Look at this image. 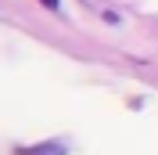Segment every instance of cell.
Returning <instances> with one entry per match:
<instances>
[{"label": "cell", "instance_id": "1", "mask_svg": "<svg viewBox=\"0 0 158 155\" xmlns=\"http://www.w3.org/2000/svg\"><path fill=\"white\" fill-rule=\"evenodd\" d=\"M18 155H65V144L50 141V144H40V148H18Z\"/></svg>", "mask_w": 158, "mask_h": 155}, {"label": "cell", "instance_id": "2", "mask_svg": "<svg viewBox=\"0 0 158 155\" xmlns=\"http://www.w3.org/2000/svg\"><path fill=\"white\" fill-rule=\"evenodd\" d=\"M40 4H43V7H50V11L58 7V0H40Z\"/></svg>", "mask_w": 158, "mask_h": 155}]
</instances>
